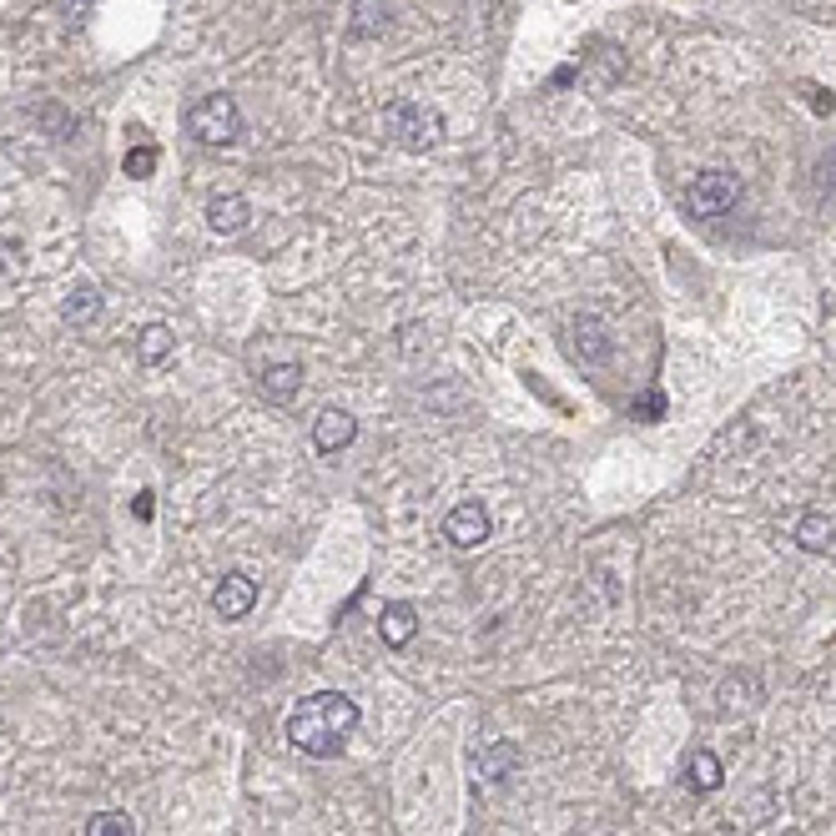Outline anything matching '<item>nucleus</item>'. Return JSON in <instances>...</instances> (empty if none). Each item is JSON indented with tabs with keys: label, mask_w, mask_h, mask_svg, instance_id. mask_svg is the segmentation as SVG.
Instances as JSON below:
<instances>
[{
	"label": "nucleus",
	"mask_w": 836,
	"mask_h": 836,
	"mask_svg": "<svg viewBox=\"0 0 836 836\" xmlns=\"http://www.w3.org/2000/svg\"><path fill=\"white\" fill-rule=\"evenodd\" d=\"M359 731V701L343 691H318L308 701H298V711L288 716V741H293L303 756H338L343 741Z\"/></svg>",
	"instance_id": "f257e3e1"
},
{
	"label": "nucleus",
	"mask_w": 836,
	"mask_h": 836,
	"mask_svg": "<svg viewBox=\"0 0 836 836\" xmlns=\"http://www.w3.org/2000/svg\"><path fill=\"white\" fill-rule=\"evenodd\" d=\"M182 127H187V137H197L202 147H228L242 137V111L232 97L212 91V97H197L192 107H187Z\"/></svg>",
	"instance_id": "f03ea898"
},
{
	"label": "nucleus",
	"mask_w": 836,
	"mask_h": 836,
	"mask_svg": "<svg viewBox=\"0 0 836 836\" xmlns=\"http://www.w3.org/2000/svg\"><path fill=\"white\" fill-rule=\"evenodd\" d=\"M383 131H389L403 152H429V147H439V137H444V117H439L434 107H424V101H393V107L383 111Z\"/></svg>",
	"instance_id": "7ed1b4c3"
},
{
	"label": "nucleus",
	"mask_w": 836,
	"mask_h": 836,
	"mask_svg": "<svg viewBox=\"0 0 836 836\" xmlns=\"http://www.w3.org/2000/svg\"><path fill=\"white\" fill-rule=\"evenodd\" d=\"M741 202V177L731 172H701L685 192V212L691 218H726L731 207Z\"/></svg>",
	"instance_id": "20e7f679"
},
{
	"label": "nucleus",
	"mask_w": 836,
	"mask_h": 836,
	"mask_svg": "<svg viewBox=\"0 0 836 836\" xmlns=\"http://www.w3.org/2000/svg\"><path fill=\"white\" fill-rule=\"evenodd\" d=\"M490 530H494V520L479 500H459L454 510L444 514V540L454 544V550H479V544L490 540Z\"/></svg>",
	"instance_id": "39448f33"
},
{
	"label": "nucleus",
	"mask_w": 836,
	"mask_h": 836,
	"mask_svg": "<svg viewBox=\"0 0 836 836\" xmlns=\"http://www.w3.org/2000/svg\"><path fill=\"white\" fill-rule=\"evenodd\" d=\"M212 610H218V620H248L258 610V580L242 575V570L222 575L218 590H212Z\"/></svg>",
	"instance_id": "423d86ee"
},
{
	"label": "nucleus",
	"mask_w": 836,
	"mask_h": 836,
	"mask_svg": "<svg viewBox=\"0 0 836 836\" xmlns=\"http://www.w3.org/2000/svg\"><path fill=\"white\" fill-rule=\"evenodd\" d=\"M252 222V202L242 192H218L212 202H207V228L222 232V238H232V232H242Z\"/></svg>",
	"instance_id": "0eeeda50"
},
{
	"label": "nucleus",
	"mask_w": 836,
	"mask_h": 836,
	"mask_svg": "<svg viewBox=\"0 0 836 836\" xmlns=\"http://www.w3.org/2000/svg\"><path fill=\"white\" fill-rule=\"evenodd\" d=\"M353 434H359V419L348 409H323L313 424V444L323 449V454H338V449L353 444Z\"/></svg>",
	"instance_id": "6e6552de"
},
{
	"label": "nucleus",
	"mask_w": 836,
	"mask_h": 836,
	"mask_svg": "<svg viewBox=\"0 0 836 836\" xmlns=\"http://www.w3.org/2000/svg\"><path fill=\"white\" fill-rule=\"evenodd\" d=\"M379 635L383 645H393V651H403V645L419 635V610L409 605V600H393V605H383L379 615Z\"/></svg>",
	"instance_id": "1a4fd4ad"
},
{
	"label": "nucleus",
	"mask_w": 836,
	"mask_h": 836,
	"mask_svg": "<svg viewBox=\"0 0 836 836\" xmlns=\"http://www.w3.org/2000/svg\"><path fill=\"white\" fill-rule=\"evenodd\" d=\"M575 359L580 363H605L610 359V328L600 318H580L575 323Z\"/></svg>",
	"instance_id": "9d476101"
},
{
	"label": "nucleus",
	"mask_w": 836,
	"mask_h": 836,
	"mask_svg": "<svg viewBox=\"0 0 836 836\" xmlns=\"http://www.w3.org/2000/svg\"><path fill=\"white\" fill-rule=\"evenodd\" d=\"M514 766H520V751H514L510 741L479 751V782H510Z\"/></svg>",
	"instance_id": "9b49d317"
},
{
	"label": "nucleus",
	"mask_w": 836,
	"mask_h": 836,
	"mask_svg": "<svg viewBox=\"0 0 836 836\" xmlns=\"http://www.w3.org/2000/svg\"><path fill=\"white\" fill-rule=\"evenodd\" d=\"M685 786L701 796H711L721 786V761L716 751H691V761H685Z\"/></svg>",
	"instance_id": "f8f14e48"
},
{
	"label": "nucleus",
	"mask_w": 836,
	"mask_h": 836,
	"mask_svg": "<svg viewBox=\"0 0 836 836\" xmlns=\"http://www.w3.org/2000/svg\"><path fill=\"white\" fill-rule=\"evenodd\" d=\"M348 31L359 36V41H373V36L389 31V0H359L353 6V26Z\"/></svg>",
	"instance_id": "ddd939ff"
},
{
	"label": "nucleus",
	"mask_w": 836,
	"mask_h": 836,
	"mask_svg": "<svg viewBox=\"0 0 836 836\" xmlns=\"http://www.w3.org/2000/svg\"><path fill=\"white\" fill-rule=\"evenodd\" d=\"M258 389L268 393V399H293V393L303 389V369H298V363H272V369H262Z\"/></svg>",
	"instance_id": "4468645a"
},
{
	"label": "nucleus",
	"mask_w": 836,
	"mask_h": 836,
	"mask_svg": "<svg viewBox=\"0 0 836 836\" xmlns=\"http://www.w3.org/2000/svg\"><path fill=\"white\" fill-rule=\"evenodd\" d=\"M167 353H172V328H167V323H147L142 333H137V359H142V363H162Z\"/></svg>",
	"instance_id": "2eb2a0df"
},
{
	"label": "nucleus",
	"mask_w": 836,
	"mask_h": 836,
	"mask_svg": "<svg viewBox=\"0 0 836 836\" xmlns=\"http://www.w3.org/2000/svg\"><path fill=\"white\" fill-rule=\"evenodd\" d=\"M796 544H802V550H826V544H832V520H826V514H802V524H796Z\"/></svg>",
	"instance_id": "dca6fc26"
},
{
	"label": "nucleus",
	"mask_w": 836,
	"mask_h": 836,
	"mask_svg": "<svg viewBox=\"0 0 836 836\" xmlns=\"http://www.w3.org/2000/svg\"><path fill=\"white\" fill-rule=\"evenodd\" d=\"M101 313V293L97 288H77V293L66 298V323H91Z\"/></svg>",
	"instance_id": "f3484780"
},
{
	"label": "nucleus",
	"mask_w": 836,
	"mask_h": 836,
	"mask_svg": "<svg viewBox=\"0 0 836 836\" xmlns=\"http://www.w3.org/2000/svg\"><path fill=\"white\" fill-rule=\"evenodd\" d=\"M87 836H137L131 832V816H121V812H97L87 822Z\"/></svg>",
	"instance_id": "a211bd4d"
},
{
	"label": "nucleus",
	"mask_w": 836,
	"mask_h": 836,
	"mask_svg": "<svg viewBox=\"0 0 836 836\" xmlns=\"http://www.w3.org/2000/svg\"><path fill=\"white\" fill-rule=\"evenodd\" d=\"M121 167H127V177H152L157 172V147H131Z\"/></svg>",
	"instance_id": "6ab92c4d"
},
{
	"label": "nucleus",
	"mask_w": 836,
	"mask_h": 836,
	"mask_svg": "<svg viewBox=\"0 0 836 836\" xmlns=\"http://www.w3.org/2000/svg\"><path fill=\"white\" fill-rule=\"evenodd\" d=\"M802 91H806V101H812L816 117H826V111H832V91H822V87H802Z\"/></svg>",
	"instance_id": "aec40b11"
}]
</instances>
